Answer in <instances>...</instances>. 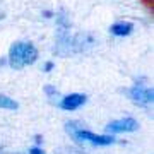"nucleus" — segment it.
<instances>
[{"mask_svg": "<svg viewBox=\"0 0 154 154\" xmlns=\"http://www.w3.org/2000/svg\"><path fill=\"white\" fill-rule=\"evenodd\" d=\"M57 154H82L79 152V151H74V149H60Z\"/></svg>", "mask_w": 154, "mask_h": 154, "instance_id": "1a4fd4ad", "label": "nucleus"}, {"mask_svg": "<svg viewBox=\"0 0 154 154\" xmlns=\"http://www.w3.org/2000/svg\"><path fill=\"white\" fill-rule=\"evenodd\" d=\"M45 91H46V94H48V96H57V89L55 88H51V86H45Z\"/></svg>", "mask_w": 154, "mask_h": 154, "instance_id": "6e6552de", "label": "nucleus"}, {"mask_svg": "<svg viewBox=\"0 0 154 154\" xmlns=\"http://www.w3.org/2000/svg\"><path fill=\"white\" fill-rule=\"evenodd\" d=\"M51 69H53V63H51V62H46V65H45V70L50 72Z\"/></svg>", "mask_w": 154, "mask_h": 154, "instance_id": "9b49d317", "label": "nucleus"}, {"mask_svg": "<svg viewBox=\"0 0 154 154\" xmlns=\"http://www.w3.org/2000/svg\"><path fill=\"white\" fill-rule=\"evenodd\" d=\"M65 130L75 142H91L94 146H110V144L116 142V139L113 135H110V134L108 135L93 134V132H89L88 128H82L77 122H69V123H65Z\"/></svg>", "mask_w": 154, "mask_h": 154, "instance_id": "f03ea898", "label": "nucleus"}, {"mask_svg": "<svg viewBox=\"0 0 154 154\" xmlns=\"http://www.w3.org/2000/svg\"><path fill=\"white\" fill-rule=\"evenodd\" d=\"M134 31V24L132 22H115L113 26H110V33L113 36H128Z\"/></svg>", "mask_w": 154, "mask_h": 154, "instance_id": "423d86ee", "label": "nucleus"}, {"mask_svg": "<svg viewBox=\"0 0 154 154\" xmlns=\"http://www.w3.org/2000/svg\"><path fill=\"white\" fill-rule=\"evenodd\" d=\"M38 60V48L31 41H16L9 50V63L12 69H24Z\"/></svg>", "mask_w": 154, "mask_h": 154, "instance_id": "f257e3e1", "label": "nucleus"}, {"mask_svg": "<svg viewBox=\"0 0 154 154\" xmlns=\"http://www.w3.org/2000/svg\"><path fill=\"white\" fill-rule=\"evenodd\" d=\"M0 151H2V147H0Z\"/></svg>", "mask_w": 154, "mask_h": 154, "instance_id": "ddd939ff", "label": "nucleus"}, {"mask_svg": "<svg viewBox=\"0 0 154 154\" xmlns=\"http://www.w3.org/2000/svg\"><path fill=\"white\" fill-rule=\"evenodd\" d=\"M86 101H88V96H86V94L74 93V94L65 96V98H62L60 101H58V106L65 111H74V110H77V108H81Z\"/></svg>", "mask_w": 154, "mask_h": 154, "instance_id": "39448f33", "label": "nucleus"}, {"mask_svg": "<svg viewBox=\"0 0 154 154\" xmlns=\"http://www.w3.org/2000/svg\"><path fill=\"white\" fill-rule=\"evenodd\" d=\"M29 154H45V151L41 147H38V146H34V147L29 149Z\"/></svg>", "mask_w": 154, "mask_h": 154, "instance_id": "9d476101", "label": "nucleus"}, {"mask_svg": "<svg viewBox=\"0 0 154 154\" xmlns=\"http://www.w3.org/2000/svg\"><path fill=\"white\" fill-rule=\"evenodd\" d=\"M34 140H36V144H41V140H43V139L39 137V135H36V137H34Z\"/></svg>", "mask_w": 154, "mask_h": 154, "instance_id": "f8f14e48", "label": "nucleus"}, {"mask_svg": "<svg viewBox=\"0 0 154 154\" xmlns=\"http://www.w3.org/2000/svg\"><path fill=\"white\" fill-rule=\"evenodd\" d=\"M0 108H4V110H17L19 103L14 101L12 98H9V96H5V94H0Z\"/></svg>", "mask_w": 154, "mask_h": 154, "instance_id": "0eeeda50", "label": "nucleus"}, {"mask_svg": "<svg viewBox=\"0 0 154 154\" xmlns=\"http://www.w3.org/2000/svg\"><path fill=\"white\" fill-rule=\"evenodd\" d=\"M128 98L139 105H151L154 101V93L152 89L144 88V86H134L128 89Z\"/></svg>", "mask_w": 154, "mask_h": 154, "instance_id": "20e7f679", "label": "nucleus"}, {"mask_svg": "<svg viewBox=\"0 0 154 154\" xmlns=\"http://www.w3.org/2000/svg\"><path fill=\"white\" fill-rule=\"evenodd\" d=\"M139 128V123L135 118L132 116H125V118H120V120L110 122L108 125L105 127V130L108 134H120V132H135Z\"/></svg>", "mask_w": 154, "mask_h": 154, "instance_id": "7ed1b4c3", "label": "nucleus"}]
</instances>
